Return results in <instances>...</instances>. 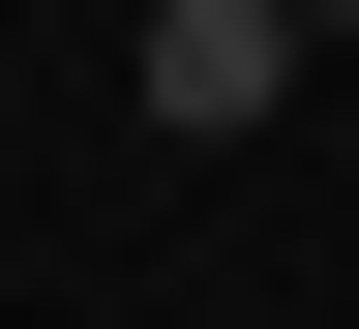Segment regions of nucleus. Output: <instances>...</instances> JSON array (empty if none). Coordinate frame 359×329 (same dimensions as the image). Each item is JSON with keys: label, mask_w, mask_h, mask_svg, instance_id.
Instances as JSON below:
<instances>
[{"label": "nucleus", "mask_w": 359, "mask_h": 329, "mask_svg": "<svg viewBox=\"0 0 359 329\" xmlns=\"http://www.w3.org/2000/svg\"><path fill=\"white\" fill-rule=\"evenodd\" d=\"M299 60H330L299 0H150V60H120V90H150L180 150H240V120H269V90H299Z\"/></svg>", "instance_id": "f257e3e1"}, {"label": "nucleus", "mask_w": 359, "mask_h": 329, "mask_svg": "<svg viewBox=\"0 0 359 329\" xmlns=\"http://www.w3.org/2000/svg\"><path fill=\"white\" fill-rule=\"evenodd\" d=\"M299 30H359V0H299Z\"/></svg>", "instance_id": "f03ea898"}]
</instances>
